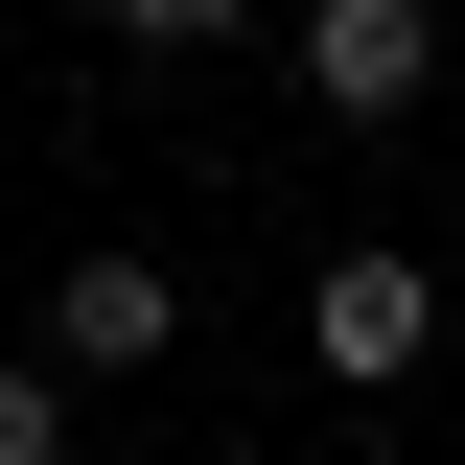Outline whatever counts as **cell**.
I'll return each mask as SVG.
<instances>
[{
    "instance_id": "1",
    "label": "cell",
    "mask_w": 465,
    "mask_h": 465,
    "mask_svg": "<svg viewBox=\"0 0 465 465\" xmlns=\"http://www.w3.org/2000/svg\"><path fill=\"white\" fill-rule=\"evenodd\" d=\"M280 70H302V116H349V140H372V116L442 94V0H302Z\"/></svg>"
},
{
    "instance_id": "2",
    "label": "cell",
    "mask_w": 465,
    "mask_h": 465,
    "mask_svg": "<svg viewBox=\"0 0 465 465\" xmlns=\"http://www.w3.org/2000/svg\"><path fill=\"white\" fill-rule=\"evenodd\" d=\"M302 349H326V396H396L419 349H442V280H419L396 232H349L326 280H302Z\"/></svg>"
},
{
    "instance_id": "3",
    "label": "cell",
    "mask_w": 465,
    "mask_h": 465,
    "mask_svg": "<svg viewBox=\"0 0 465 465\" xmlns=\"http://www.w3.org/2000/svg\"><path fill=\"white\" fill-rule=\"evenodd\" d=\"M163 349H186V280H163V256H70V280H47V372H70V396L163 372Z\"/></svg>"
},
{
    "instance_id": "4",
    "label": "cell",
    "mask_w": 465,
    "mask_h": 465,
    "mask_svg": "<svg viewBox=\"0 0 465 465\" xmlns=\"http://www.w3.org/2000/svg\"><path fill=\"white\" fill-rule=\"evenodd\" d=\"M0 465H70V372L47 349H0Z\"/></svg>"
},
{
    "instance_id": "5",
    "label": "cell",
    "mask_w": 465,
    "mask_h": 465,
    "mask_svg": "<svg viewBox=\"0 0 465 465\" xmlns=\"http://www.w3.org/2000/svg\"><path fill=\"white\" fill-rule=\"evenodd\" d=\"M116 47H232V24H256V0H94Z\"/></svg>"
}]
</instances>
